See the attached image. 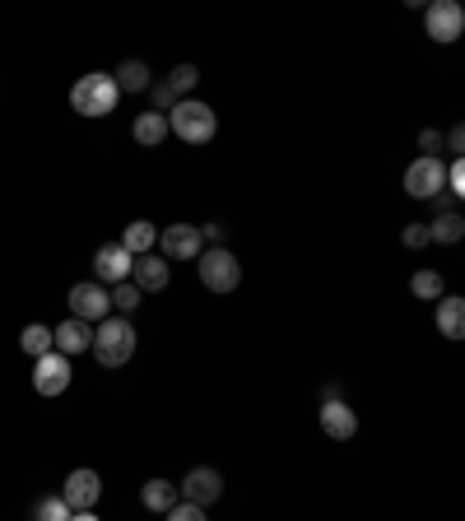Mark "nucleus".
I'll list each match as a JSON object with an SVG mask.
<instances>
[{"instance_id":"1","label":"nucleus","mask_w":465,"mask_h":521,"mask_svg":"<svg viewBox=\"0 0 465 521\" xmlns=\"http://www.w3.org/2000/svg\"><path fill=\"white\" fill-rule=\"evenodd\" d=\"M135 345H140V335H135V326L126 317H117V312L93 326V359L103 363V368H121V363H131Z\"/></svg>"},{"instance_id":"2","label":"nucleus","mask_w":465,"mask_h":521,"mask_svg":"<svg viewBox=\"0 0 465 521\" xmlns=\"http://www.w3.org/2000/svg\"><path fill=\"white\" fill-rule=\"evenodd\" d=\"M117 98H121V89L107 70H89V75H80L75 89H70V107H75L80 117H93V121L107 117V112L117 107Z\"/></svg>"},{"instance_id":"3","label":"nucleus","mask_w":465,"mask_h":521,"mask_svg":"<svg viewBox=\"0 0 465 521\" xmlns=\"http://www.w3.org/2000/svg\"><path fill=\"white\" fill-rule=\"evenodd\" d=\"M168 131L186 145H210L214 131H219V117H214L210 103H200V98H182V103L168 112Z\"/></svg>"},{"instance_id":"4","label":"nucleus","mask_w":465,"mask_h":521,"mask_svg":"<svg viewBox=\"0 0 465 521\" xmlns=\"http://www.w3.org/2000/svg\"><path fill=\"white\" fill-rule=\"evenodd\" d=\"M196 270H200V284H205L210 294H233L242 284V261L228 252V247H205Z\"/></svg>"},{"instance_id":"5","label":"nucleus","mask_w":465,"mask_h":521,"mask_svg":"<svg viewBox=\"0 0 465 521\" xmlns=\"http://www.w3.org/2000/svg\"><path fill=\"white\" fill-rule=\"evenodd\" d=\"M405 191H410L414 201H438L442 191H447V163L419 154V159L405 168Z\"/></svg>"},{"instance_id":"6","label":"nucleus","mask_w":465,"mask_h":521,"mask_svg":"<svg viewBox=\"0 0 465 521\" xmlns=\"http://www.w3.org/2000/svg\"><path fill=\"white\" fill-rule=\"evenodd\" d=\"M70 317L89 321V326H98V321L112 317V289H103L98 280H80L75 289H70Z\"/></svg>"},{"instance_id":"7","label":"nucleus","mask_w":465,"mask_h":521,"mask_svg":"<svg viewBox=\"0 0 465 521\" xmlns=\"http://www.w3.org/2000/svg\"><path fill=\"white\" fill-rule=\"evenodd\" d=\"M70 377H75V373H70V359L61 354V349L33 359V391H38V396H66Z\"/></svg>"},{"instance_id":"8","label":"nucleus","mask_w":465,"mask_h":521,"mask_svg":"<svg viewBox=\"0 0 465 521\" xmlns=\"http://www.w3.org/2000/svg\"><path fill=\"white\" fill-rule=\"evenodd\" d=\"M159 252L168 256V261H200L205 233H200V224H168L159 233Z\"/></svg>"},{"instance_id":"9","label":"nucleus","mask_w":465,"mask_h":521,"mask_svg":"<svg viewBox=\"0 0 465 521\" xmlns=\"http://www.w3.org/2000/svg\"><path fill=\"white\" fill-rule=\"evenodd\" d=\"M424 28H428V38L447 47V42H456L465 33V10L456 0H433L424 10Z\"/></svg>"},{"instance_id":"10","label":"nucleus","mask_w":465,"mask_h":521,"mask_svg":"<svg viewBox=\"0 0 465 521\" xmlns=\"http://www.w3.org/2000/svg\"><path fill=\"white\" fill-rule=\"evenodd\" d=\"M131 270H135V256L121 247V242H107V247H98L93 252V275H98V284H126L131 280Z\"/></svg>"},{"instance_id":"11","label":"nucleus","mask_w":465,"mask_h":521,"mask_svg":"<svg viewBox=\"0 0 465 521\" xmlns=\"http://www.w3.org/2000/svg\"><path fill=\"white\" fill-rule=\"evenodd\" d=\"M61 498L70 503V512H93V503L103 498V480H98V470H89V466L70 470L66 484H61Z\"/></svg>"},{"instance_id":"12","label":"nucleus","mask_w":465,"mask_h":521,"mask_svg":"<svg viewBox=\"0 0 465 521\" xmlns=\"http://www.w3.org/2000/svg\"><path fill=\"white\" fill-rule=\"evenodd\" d=\"M182 489V503H196V508H210L214 498L224 494V475L214 466H191L186 470V480L177 484Z\"/></svg>"},{"instance_id":"13","label":"nucleus","mask_w":465,"mask_h":521,"mask_svg":"<svg viewBox=\"0 0 465 521\" xmlns=\"http://www.w3.org/2000/svg\"><path fill=\"white\" fill-rule=\"evenodd\" d=\"M173 280V266H168V256H135V270H131V284L140 294H163Z\"/></svg>"},{"instance_id":"14","label":"nucleus","mask_w":465,"mask_h":521,"mask_svg":"<svg viewBox=\"0 0 465 521\" xmlns=\"http://www.w3.org/2000/svg\"><path fill=\"white\" fill-rule=\"evenodd\" d=\"M321 433L331 442H349L359 433V415H354L345 401H326L321 405Z\"/></svg>"},{"instance_id":"15","label":"nucleus","mask_w":465,"mask_h":521,"mask_svg":"<svg viewBox=\"0 0 465 521\" xmlns=\"http://www.w3.org/2000/svg\"><path fill=\"white\" fill-rule=\"evenodd\" d=\"M140 503H145L149 512H163V517H168V512H173L177 503H182V489H177L173 480H163V475H154V480L140 484Z\"/></svg>"},{"instance_id":"16","label":"nucleus","mask_w":465,"mask_h":521,"mask_svg":"<svg viewBox=\"0 0 465 521\" xmlns=\"http://www.w3.org/2000/svg\"><path fill=\"white\" fill-rule=\"evenodd\" d=\"M438 335L447 340H465V298L461 294H442L438 298Z\"/></svg>"},{"instance_id":"17","label":"nucleus","mask_w":465,"mask_h":521,"mask_svg":"<svg viewBox=\"0 0 465 521\" xmlns=\"http://www.w3.org/2000/svg\"><path fill=\"white\" fill-rule=\"evenodd\" d=\"M56 349L61 354H84V349H93V326L89 321H80V317H70V321H61L56 326Z\"/></svg>"},{"instance_id":"18","label":"nucleus","mask_w":465,"mask_h":521,"mask_svg":"<svg viewBox=\"0 0 465 521\" xmlns=\"http://www.w3.org/2000/svg\"><path fill=\"white\" fill-rule=\"evenodd\" d=\"M149 75H154V70H149L140 56H131V61H121V70L112 75V80H117L121 94H149V89H154V80H149Z\"/></svg>"},{"instance_id":"19","label":"nucleus","mask_w":465,"mask_h":521,"mask_svg":"<svg viewBox=\"0 0 465 521\" xmlns=\"http://www.w3.org/2000/svg\"><path fill=\"white\" fill-rule=\"evenodd\" d=\"M131 135H135V145H145V149H159L163 140H168V117H159V112L149 107V112H140V117H135Z\"/></svg>"},{"instance_id":"20","label":"nucleus","mask_w":465,"mask_h":521,"mask_svg":"<svg viewBox=\"0 0 465 521\" xmlns=\"http://www.w3.org/2000/svg\"><path fill=\"white\" fill-rule=\"evenodd\" d=\"M121 247L131 256H149L154 247H159V224H149V219H135V224H126V233H121Z\"/></svg>"},{"instance_id":"21","label":"nucleus","mask_w":465,"mask_h":521,"mask_svg":"<svg viewBox=\"0 0 465 521\" xmlns=\"http://www.w3.org/2000/svg\"><path fill=\"white\" fill-rule=\"evenodd\" d=\"M19 349H24L28 359H42V354H52V349H56V326L28 321L24 331H19Z\"/></svg>"},{"instance_id":"22","label":"nucleus","mask_w":465,"mask_h":521,"mask_svg":"<svg viewBox=\"0 0 465 521\" xmlns=\"http://www.w3.org/2000/svg\"><path fill=\"white\" fill-rule=\"evenodd\" d=\"M410 294L419 298V303H438V298L447 294V280H442L438 270H414V275H410Z\"/></svg>"},{"instance_id":"23","label":"nucleus","mask_w":465,"mask_h":521,"mask_svg":"<svg viewBox=\"0 0 465 521\" xmlns=\"http://www.w3.org/2000/svg\"><path fill=\"white\" fill-rule=\"evenodd\" d=\"M428 233H433V242H442V247H456V242L465 238V219L456 210H447V214H438V219L428 224Z\"/></svg>"},{"instance_id":"24","label":"nucleus","mask_w":465,"mask_h":521,"mask_svg":"<svg viewBox=\"0 0 465 521\" xmlns=\"http://www.w3.org/2000/svg\"><path fill=\"white\" fill-rule=\"evenodd\" d=\"M140 303H145V294H140V289H135L131 280L112 289V312H121V317H126V312H135Z\"/></svg>"},{"instance_id":"25","label":"nucleus","mask_w":465,"mask_h":521,"mask_svg":"<svg viewBox=\"0 0 465 521\" xmlns=\"http://www.w3.org/2000/svg\"><path fill=\"white\" fill-rule=\"evenodd\" d=\"M168 84H173V94H177V98H186V94H191V89H196V84H200V70L191 66V61H182V66H173Z\"/></svg>"},{"instance_id":"26","label":"nucleus","mask_w":465,"mask_h":521,"mask_svg":"<svg viewBox=\"0 0 465 521\" xmlns=\"http://www.w3.org/2000/svg\"><path fill=\"white\" fill-rule=\"evenodd\" d=\"M33 517H38V521H70V517H75V512H70V503H66V498L56 494V498H42Z\"/></svg>"},{"instance_id":"27","label":"nucleus","mask_w":465,"mask_h":521,"mask_svg":"<svg viewBox=\"0 0 465 521\" xmlns=\"http://www.w3.org/2000/svg\"><path fill=\"white\" fill-rule=\"evenodd\" d=\"M149 98H154V112H159V117H168V112H173V107L182 103V98L173 94V84H168V80L154 84V89H149Z\"/></svg>"},{"instance_id":"28","label":"nucleus","mask_w":465,"mask_h":521,"mask_svg":"<svg viewBox=\"0 0 465 521\" xmlns=\"http://www.w3.org/2000/svg\"><path fill=\"white\" fill-rule=\"evenodd\" d=\"M400 242H405L410 252H419V247H428V242H433V233H428V224H405Z\"/></svg>"},{"instance_id":"29","label":"nucleus","mask_w":465,"mask_h":521,"mask_svg":"<svg viewBox=\"0 0 465 521\" xmlns=\"http://www.w3.org/2000/svg\"><path fill=\"white\" fill-rule=\"evenodd\" d=\"M442 145H447V135H442V131H433V126H428V131H419V149H424V159H438Z\"/></svg>"},{"instance_id":"30","label":"nucleus","mask_w":465,"mask_h":521,"mask_svg":"<svg viewBox=\"0 0 465 521\" xmlns=\"http://www.w3.org/2000/svg\"><path fill=\"white\" fill-rule=\"evenodd\" d=\"M447 191H452L456 201H465V159H456L452 168H447Z\"/></svg>"},{"instance_id":"31","label":"nucleus","mask_w":465,"mask_h":521,"mask_svg":"<svg viewBox=\"0 0 465 521\" xmlns=\"http://www.w3.org/2000/svg\"><path fill=\"white\" fill-rule=\"evenodd\" d=\"M168 521H210V517H205V508H196V503H177V508L168 512Z\"/></svg>"},{"instance_id":"32","label":"nucleus","mask_w":465,"mask_h":521,"mask_svg":"<svg viewBox=\"0 0 465 521\" xmlns=\"http://www.w3.org/2000/svg\"><path fill=\"white\" fill-rule=\"evenodd\" d=\"M200 233H205V247H224V224H219V219L200 224Z\"/></svg>"},{"instance_id":"33","label":"nucleus","mask_w":465,"mask_h":521,"mask_svg":"<svg viewBox=\"0 0 465 521\" xmlns=\"http://www.w3.org/2000/svg\"><path fill=\"white\" fill-rule=\"evenodd\" d=\"M447 149H452L456 159H465V121H461V126H452V131H447Z\"/></svg>"},{"instance_id":"34","label":"nucleus","mask_w":465,"mask_h":521,"mask_svg":"<svg viewBox=\"0 0 465 521\" xmlns=\"http://www.w3.org/2000/svg\"><path fill=\"white\" fill-rule=\"evenodd\" d=\"M70 521H103V517H98V512H75Z\"/></svg>"}]
</instances>
